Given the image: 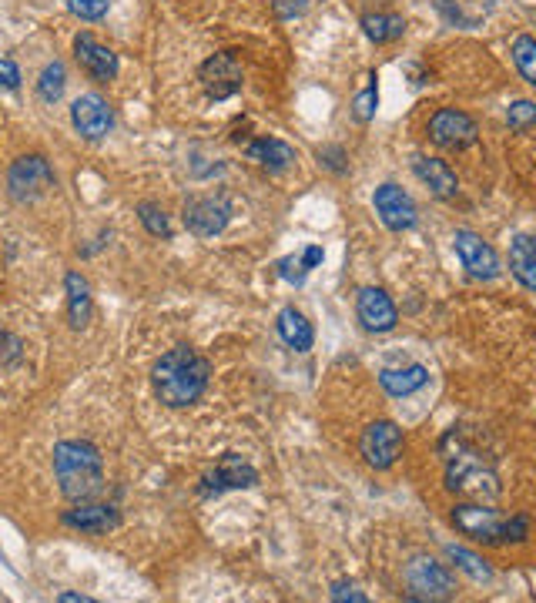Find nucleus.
Instances as JSON below:
<instances>
[{
    "label": "nucleus",
    "mask_w": 536,
    "mask_h": 603,
    "mask_svg": "<svg viewBox=\"0 0 536 603\" xmlns=\"http://www.w3.org/2000/svg\"><path fill=\"white\" fill-rule=\"evenodd\" d=\"M57 603H94V600L84 597V593H57Z\"/></svg>",
    "instance_id": "nucleus-36"
},
{
    "label": "nucleus",
    "mask_w": 536,
    "mask_h": 603,
    "mask_svg": "<svg viewBox=\"0 0 536 603\" xmlns=\"http://www.w3.org/2000/svg\"><path fill=\"white\" fill-rule=\"evenodd\" d=\"M198 81L212 101H228L242 91L245 74H242V64L235 61V54L222 51V54H212L198 67Z\"/></svg>",
    "instance_id": "nucleus-10"
},
{
    "label": "nucleus",
    "mask_w": 536,
    "mask_h": 603,
    "mask_svg": "<svg viewBox=\"0 0 536 603\" xmlns=\"http://www.w3.org/2000/svg\"><path fill=\"white\" fill-rule=\"evenodd\" d=\"M506 124H510L513 131H530V128H536V104H533V101H516V104H510V111H506Z\"/></svg>",
    "instance_id": "nucleus-31"
},
{
    "label": "nucleus",
    "mask_w": 536,
    "mask_h": 603,
    "mask_svg": "<svg viewBox=\"0 0 536 603\" xmlns=\"http://www.w3.org/2000/svg\"><path fill=\"white\" fill-rule=\"evenodd\" d=\"M376 104H379V91H376V78H369V84L356 94V101H352V118L359 124H369L376 118Z\"/></svg>",
    "instance_id": "nucleus-30"
},
{
    "label": "nucleus",
    "mask_w": 536,
    "mask_h": 603,
    "mask_svg": "<svg viewBox=\"0 0 536 603\" xmlns=\"http://www.w3.org/2000/svg\"><path fill=\"white\" fill-rule=\"evenodd\" d=\"M74 57H78L81 71L98 84H111L121 71L118 54H114L108 44H101L91 31H81L74 37Z\"/></svg>",
    "instance_id": "nucleus-13"
},
{
    "label": "nucleus",
    "mask_w": 536,
    "mask_h": 603,
    "mask_svg": "<svg viewBox=\"0 0 536 603\" xmlns=\"http://www.w3.org/2000/svg\"><path fill=\"white\" fill-rule=\"evenodd\" d=\"M21 88V71L11 57H0V91H17Z\"/></svg>",
    "instance_id": "nucleus-33"
},
{
    "label": "nucleus",
    "mask_w": 536,
    "mask_h": 603,
    "mask_svg": "<svg viewBox=\"0 0 536 603\" xmlns=\"http://www.w3.org/2000/svg\"><path fill=\"white\" fill-rule=\"evenodd\" d=\"M279 335H282V342L289 349H295V352H309L312 349V342H315V332H312V325H309V319L299 312V309H282L279 312Z\"/></svg>",
    "instance_id": "nucleus-23"
},
{
    "label": "nucleus",
    "mask_w": 536,
    "mask_h": 603,
    "mask_svg": "<svg viewBox=\"0 0 536 603\" xmlns=\"http://www.w3.org/2000/svg\"><path fill=\"white\" fill-rule=\"evenodd\" d=\"M51 188H57V175L44 155H24L7 168V191H11L17 205H31Z\"/></svg>",
    "instance_id": "nucleus-5"
},
{
    "label": "nucleus",
    "mask_w": 536,
    "mask_h": 603,
    "mask_svg": "<svg viewBox=\"0 0 536 603\" xmlns=\"http://www.w3.org/2000/svg\"><path fill=\"white\" fill-rule=\"evenodd\" d=\"M356 315H359V322H362V329H366V332H392V329H396V322H399L396 302L389 299L386 289H376V285H369V289L359 292Z\"/></svg>",
    "instance_id": "nucleus-17"
},
{
    "label": "nucleus",
    "mask_w": 536,
    "mask_h": 603,
    "mask_svg": "<svg viewBox=\"0 0 536 603\" xmlns=\"http://www.w3.org/2000/svg\"><path fill=\"white\" fill-rule=\"evenodd\" d=\"M252 486H258L255 466H248L242 456L225 453L222 459H218V466L212 469V473L201 476L198 493L212 496V493H225V490H252Z\"/></svg>",
    "instance_id": "nucleus-14"
},
{
    "label": "nucleus",
    "mask_w": 536,
    "mask_h": 603,
    "mask_svg": "<svg viewBox=\"0 0 536 603\" xmlns=\"http://www.w3.org/2000/svg\"><path fill=\"white\" fill-rule=\"evenodd\" d=\"M453 248L459 255V262H463V268L473 275V279H480V282L500 279V272H503L500 255H496V248L490 242H483V235L469 232V228H459V232L453 235Z\"/></svg>",
    "instance_id": "nucleus-9"
},
{
    "label": "nucleus",
    "mask_w": 536,
    "mask_h": 603,
    "mask_svg": "<svg viewBox=\"0 0 536 603\" xmlns=\"http://www.w3.org/2000/svg\"><path fill=\"white\" fill-rule=\"evenodd\" d=\"M510 272L523 289L536 292V238L516 235L510 242Z\"/></svg>",
    "instance_id": "nucleus-21"
},
{
    "label": "nucleus",
    "mask_w": 536,
    "mask_h": 603,
    "mask_svg": "<svg viewBox=\"0 0 536 603\" xmlns=\"http://www.w3.org/2000/svg\"><path fill=\"white\" fill-rule=\"evenodd\" d=\"M64 88H67V71L61 61H51L44 64L41 78H37V94H41V101L47 104H57L64 98Z\"/></svg>",
    "instance_id": "nucleus-26"
},
{
    "label": "nucleus",
    "mask_w": 536,
    "mask_h": 603,
    "mask_svg": "<svg viewBox=\"0 0 536 603\" xmlns=\"http://www.w3.org/2000/svg\"><path fill=\"white\" fill-rule=\"evenodd\" d=\"M413 171H416V178L423 181V185H426L429 191H433L436 198H456L459 181H456L453 168H449L446 161H439V158H423V155H419V158L413 161Z\"/></svg>",
    "instance_id": "nucleus-19"
},
{
    "label": "nucleus",
    "mask_w": 536,
    "mask_h": 603,
    "mask_svg": "<svg viewBox=\"0 0 536 603\" xmlns=\"http://www.w3.org/2000/svg\"><path fill=\"white\" fill-rule=\"evenodd\" d=\"M212 382V362L191 346H175L151 366V389L168 409H188L205 396Z\"/></svg>",
    "instance_id": "nucleus-1"
},
{
    "label": "nucleus",
    "mask_w": 536,
    "mask_h": 603,
    "mask_svg": "<svg viewBox=\"0 0 536 603\" xmlns=\"http://www.w3.org/2000/svg\"><path fill=\"white\" fill-rule=\"evenodd\" d=\"M245 155L248 161H255L258 168H268V171H285L295 161V151L279 138H258L245 148Z\"/></svg>",
    "instance_id": "nucleus-22"
},
{
    "label": "nucleus",
    "mask_w": 536,
    "mask_h": 603,
    "mask_svg": "<svg viewBox=\"0 0 536 603\" xmlns=\"http://www.w3.org/2000/svg\"><path fill=\"white\" fill-rule=\"evenodd\" d=\"M426 131L439 148H449V151H463L469 145H476V138H480L476 121L456 108H439L433 118H429Z\"/></svg>",
    "instance_id": "nucleus-11"
},
{
    "label": "nucleus",
    "mask_w": 536,
    "mask_h": 603,
    "mask_svg": "<svg viewBox=\"0 0 536 603\" xmlns=\"http://www.w3.org/2000/svg\"><path fill=\"white\" fill-rule=\"evenodd\" d=\"M446 490L476 496V500H496V496H500V483H496L493 469H486L483 459H476V453L459 449V453L449 456Z\"/></svg>",
    "instance_id": "nucleus-4"
},
{
    "label": "nucleus",
    "mask_w": 536,
    "mask_h": 603,
    "mask_svg": "<svg viewBox=\"0 0 536 603\" xmlns=\"http://www.w3.org/2000/svg\"><path fill=\"white\" fill-rule=\"evenodd\" d=\"M54 476L64 500L84 503L104 490V459L101 449L88 439H61L54 446Z\"/></svg>",
    "instance_id": "nucleus-2"
},
{
    "label": "nucleus",
    "mask_w": 536,
    "mask_h": 603,
    "mask_svg": "<svg viewBox=\"0 0 536 603\" xmlns=\"http://www.w3.org/2000/svg\"><path fill=\"white\" fill-rule=\"evenodd\" d=\"M372 205H376V215L382 218V225H386L389 232H409V228H416L419 222V208L413 195L402 191L399 185H392V181L376 188Z\"/></svg>",
    "instance_id": "nucleus-12"
},
{
    "label": "nucleus",
    "mask_w": 536,
    "mask_h": 603,
    "mask_svg": "<svg viewBox=\"0 0 536 603\" xmlns=\"http://www.w3.org/2000/svg\"><path fill=\"white\" fill-rule=\"evenodd\" d=\"M181 222L195 238H215L232 222V205L215 195H195L181 208Z\"/></svg>",
    "instance_id": "nucleus-7"
},
{
    "label": "nucleus",
    "mask_w": 536,
    "mask_h": 603,
    "mask_svg": "<svg viewBox=\"0 0 536 603\" xmlns=\"http://www.w3.org/2000/svg\"><path fill=\"white\" fill-rule=\"evenodd\" d=\"M453 526L463 536H469L473 543H490V547H500V543H523L526 536H530V520H526V516H510V520H503L500 513L483 503L453 506Z\"/></svg>",
    "instance_id": "nucleus-3"
},
{
    "label": "nucleus",
    "mask_w": 536,
    "mask_h": 603,
    "mask_svg": "<svg viewBox=\"0 0 536 603\" xmlns=\"http://www.w3.org/2000/svg\"><path fill=\"white\" fill-rule=\"evenodd\" d=\"M138 218H141V225L148 228V235L171 238V222H168L165 208L155 205V201H141V205H138Z\"/></svg>",
    "instance_id": "nucleus-29"
},
{
    "label": "nucleus",
    "mask_w": 536,
    "mask_h": 603,
    "mask_svg": "<svg viewBox=\"0 0 536 603\" xmlns=\"http://www.w3.org/2000/svg\"><path fill=\"white\" fill-rule=\"evenodd\" d=\"M362 31H366L372 44H389L406 34V21L399 14H366L362 17Z\"/></svg>",
    "instance_id": "nucleus-24"
},
{
    "label": "nucleus",
    "mask_w": 536,
    "mask_h": 603,
    "mask_svg": "<svg viewBox=\"0 0 536 603\" xmlns=\"http://www.w3.org/2000/svg\"><path fill=\"white\" fill-rule=\"evenodd\" d=\"M379 386L386 389L392 399H409V396H416L419 389L429 386V369L419 366V362L402 366V369H382Z\"/></svg>",
    "instance_id": "nucleus-18"
},
{
    "label": "nucleus",
    "mask_w": 536,
    "mask_h": 603,
    "mask_svg": "<svg viewBox=\"0 0 536 603\" xmlns=\"http://www.w3.org/2000/svg\"><path fill=\"white\" fill-rule=\"evenodd\" d=\"M67 289V319H71V329H84L91 322V285L81 272H67L64 279Z\"/></svg>",
    "instance_id": "nucleus-20"
},
{
    "label": "nucleus",
    "mask_w": 536,
    "mask_h": 603,
    "mask_svg": "<svg viewBox=\"0 0 536 603\" xmlns=\"http://www.w3.org/2000/svg\"><path fill=\"white\" fill-rule=\"evenodd\" d=\"M402 429L396 423H389V419H376V423H369L362 429L359 436V453L362 459L372 466V469H392L396 466V459L402 456Z\"/></svg>",
    "instance_id": "nucleus-8"
},
{
    "label": "nucleus",
    "mask_w": 536,
    "mask_h": 603,
    "mask_svg": "<svg viewBox=\"0 0 536 603\" xmlns=\"http://www.w3.org/2000/svg\"><path fill=\"white\" fill-rule=\"evenodd\" d=\"M71 124L81 138L101 141L104 134L114 128V111L101 94H81V98H74L71 104Z\"/></svg>",
    "instance_id": "nucleus-15"
},
{
    "label": "nucleus",
    "mask_w": 536,
    "mask_h": 603,
    "mask_svg": "<svg viewBox=\"0 0 536 603\" xmlns=\"http://www.w3.org/2000/svg\"><path fill=\"white\" fill-rule=\"evenodd\" d=\"M332 600H352V603H366V593H359L356 590V583H349V580H339V583H332Z\"/></svg>",
    "instance_id": "nucleus-34"
},
{
    "label": "nucleus",
    "mask_w": 536,
    "mask_h": 603,
    "mask_svg": "<svg viewBox=\"0 0 536 603\" xmlns=\"http://www.w3.org/2000/svg\"><path fill=\"white\" fill-rule=\"evenodd\" d=\"M67 11L81 21H101L111 11V0H67Z\"/></svg>",
    "instance_id": "nucleus-32"
},
{
    "label": "nucleus",
    "mask_w": 536,
    "mask_h": 603,
    "mask_svg": "<svg viewBox=\"0 0 536 603\" xmlns=\"http://www.w3.org/2000/svg\"><path fill=\"white\" fill-rule=\"evenodd\" d=\"M446 557L453 560L463 573H469V580H476V583H490L493 580V567L483 557H476V553H469L463 547H446Z\"/></svg>",
    "instance_id": "nucleus-27"
},
{
    "label": "nucleus",
    "mask_w": 536,
    "mask_h": 603,
    "mask_svg": "<svg viewBox=\"0 0 536 603\" xmlns=\"http://www.w3.org/2000/svg\"><path fill=\"white\" fill-rule=\"evenodd\" d=\"M322 258H325V255H322V248H319V245H309L302 255H289V258H282V262H279V275H282L285 282L302 285V282H305V275H309L312 268L322 262Z\"/></svg>",
    "instance_id": "nucleus-25"
},
{
    "label": "nucleus",
    "mask_w": 536,
    "mask_h": 603,
    "mask_svg": "<svg viewBox=\"0 0 536 603\" xmlns=\"http://www.w3.org/2000/svg\"><path fill=\"white\" fill-rule=\"evenodd\" d=\"M61 523L67 526V530H78V533H88V536H104L108 530H118L121 526V513H118V506H111V503L84 500V503H74L71 510H64Z\"/></svg>",
    "instance_id": "nucleus-16"
},
{
    "label": "nucleus",
    "mask_w": 536,
    "mask_h": 603,
    "mask_svg": "<svg viewBox=\"0 0 536 603\" xmlns=\"http://www.w3.org/2000/svg\"><path fill=\"white\" fill-rule=\"evenodd\" d=\"M319 158H322V165H325V168L335 171V175H342V171H346V165H342V161H346V155H342V148H322V151H319Z\"/></svg>",
    "instance_id": "nucleus-35"
},
{
    "label": "nucleus",
    "mask_w": 536,
    "mask_h": 603,
    "mask_svg": "<svg viewBox=\"0 0 536 603\" xmlns=\"http://www.w3.org/2000/svg\"><path fill=\"white\" fill-rule=\"evenodd\" d=\"M513 64H516V71L523 74V81L536 88V37H530V34L516 37L513 41Z\"/></svg>",
    "instance_id": "nucleus-28"
},
{
    "label": "nucleus",
    "mask_w": 536,
    "mask_h": 603,
    "mask_svg": "<svg viewBox=\"0 0 536 603\" xmlns=\"http://www.w3.org/2000/svg\"><path fill=\"white\" fill-rule=\"evenodd\" d=\"M406 583H409V597L413 600H449L456 593V577L446 563H439L429 553H416L413 560L406 563Z\"/></svg>",
    "instance_id": "nucleus-6"
}]
</instances>
